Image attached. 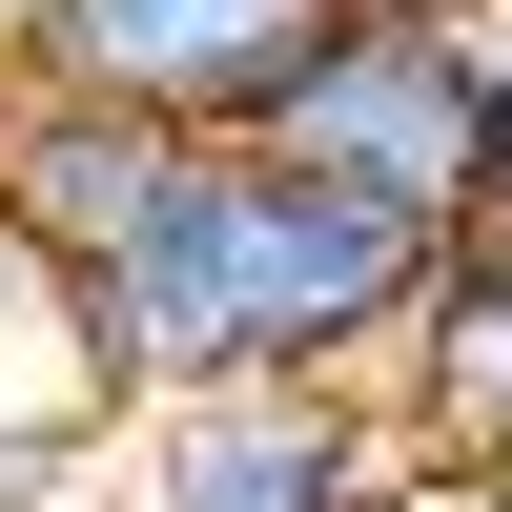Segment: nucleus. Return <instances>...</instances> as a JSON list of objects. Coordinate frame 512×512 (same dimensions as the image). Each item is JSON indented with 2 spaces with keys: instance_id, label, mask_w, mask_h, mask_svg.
Instances as JSON below:
<instances>
[{
  "instance_id": "9d476101",
  "label": "nucleus",
  "mask_w": 512,
  "mask_h": 512,
  "mask_svg": "<svg viewBox=\"0 0 512 512\" xmlns=\"http://www.w3.org/2000/svg\"><path fill=\"white\" fill-rule=\"evenodd\" d=\"M0 41H21V0H0Z\"/></svg>"
},
{
  "instance_id": "f03ea898",
  "label": "nucleus",
  "mask_w": 512,
  "mask_h": 512,
  "mask_svg": "<svg viewBox=\"0 0 512 512\" xmlns=\"http://www.w3.org/2000/svg\"><path fill=\"white\" fill-rule=\"evenodd\" d=\"M267 164L349 185L369 226H410V246H472L492 205H512V144H492L472 21H451V0H349V21L308 41V82L267 103Z\"/></svg>"
},
{
  "instance_id": "0eeeda50",
  "label": "nucleus",
  "mask_w": 512,
  "mask_h": 512,
  "mask_svg": "<svg viewBox=\"0 0 512 512\" xmlns=\"http://www.w3.org/2000/svg\"><path fill=\"white\" fill-rule=\"evenodd\" d=\"M472 21V82H492V144H512V0H451Z\"/></svg>"
},
{
  "instance_id": "39448f33",
  "label": "nucleus",
  "mask_w": 512,
  "mask_h": 512,
  "mask_svg": "<svg viewBox=\"0 0 512 512\" xmlns=\"http://www.w3.org/2000/svg\"><path fill=\"white\" fill-rule=\"evenodd\" d=\"M185 164L205 144H164V123H103V103H62V82H0V246H21L41 287H103L123 246L164 226Z\"/></svg>"
},
{
  "instance_id": "6e6552de",
  "label": "nucleus",
  "mask_w": 512,
  "mask_h": 512,
  "mask_svg": "<svg viewBox=\"0 0 512 512\" xmlns=\"http://www.w3.org/2000/svg\"><path fill=\"white\" fill-rule=\"evenodd\" d=\"M62 492H82V472H41V451H0V512H62Z\"/></svg>"
},
{
  "instance_id": "423d86ee",
  "label": "nucleus",
  "mask_w": 512,
  "mask_h": 512,
  "mask_svg": "<svg viewBox=\"0 0 512 512\" xmlns=\"http://www.w3.org/2000/svg\"><path fill=\"white\" fill-rule=\"evenodd\" d=\"M369 390L431 451V492H512V205L472 246H431V308H410V349L369 369Z\"/></svg>"
},
{
  "instance_id": "1a4fd4ad",
  "label": "nucleus",
  "mask_w": 512,
  "mask_h": 512,
  "mask_svg": "<svg viewBox=\"0 0 512 512\" xmlns=\"http://www.w3.org/2000/svg\"><path fill=\"white\" fill-rule=\"evenodd\" d=\"M431 512H512V492H431Z\"/></svg>"
},
{
  "instance_id": "7ed1b4c3",
  "label": "nucleus",
  "mask_w": 512,
  "mask_h": 512,
  "mask_svg": "<svg viewBox=\"0 0 512 512\" xmlns=\"http://www.w3.org/2000/svg\"><path fill=\"white\" fill-rule=\"evenodd\" d=\"M82 512H431V451L390 431V390H328V369L144 390L82 451Z\"/></svg>"
},
{
  "instance_id": "f257e3e1",
  "label": "nucleus",
  "mask_w": 512,
  "mask_h": 512,
  "mask_svg": "<svg viewBox=\"0 0 512 512\" xmlns=\"http://www.w3.org/2000/svg\"><path fill=\"white\" fill-rule=\"evenodd\" d=\"M410 308H431V246L410 226H369L349 185H308V164H267V144H205L185 185H164V226L82 287V349H103L123 410L144 390H267V369L369 390V369L410 349Z\"/></svg>"
},
{
  "instance_id": "9b49d317",
  "label": "nucleus",
  "mask_w": 512,
  "mask_h": 512,
  "mask_svg": "<svg viewBox=\"0 0 512 512\" xmlns=\"http://www.w3.org/2000/svg\"><path fill=\"white\" fill-rule=\"evenodd\" d=\"M62 512H82V492H62Z\"/></svg>"
},
{
  "instance_id": "20e7f679",
  "label": "nucleus",
  "mask_w": 512,
  "mask_h": 512,
  "mask_svg": "<svg viewBox=\"0 0 512 512\" xmlns=\"http://www.w3.org/2000/svg\"><path fill=\"white\" fill-rule=\"evenodd\" d=\"M349 0H21L0 82H62L103 123H164V144H267V103L308 82V41Z\"/></svg>"
}]
</instances>
